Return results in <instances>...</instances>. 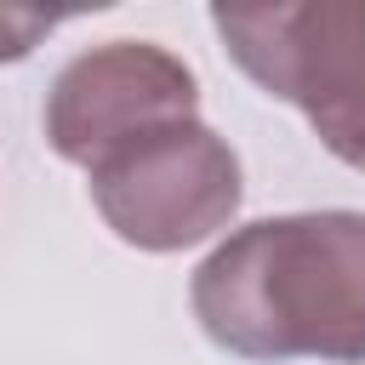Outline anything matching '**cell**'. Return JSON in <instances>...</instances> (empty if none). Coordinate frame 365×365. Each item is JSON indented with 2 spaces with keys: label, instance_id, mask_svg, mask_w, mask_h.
<instances>
[{
  "label": "cell",
  "instance_id": "3",
  "mask_svg": "<svg viewBox=\"0 0 365 365\" xmlns=\"http://www.w3.org/2000/svg\"><path fill=\"white\" fill-rule=\"evenodd\" d=\"M86 171L108 228L143 251L194 245L217 234L240 205V160L194 114L125 137Z\"/></svg>",
  "mask_w": 365,
  "mask_h": 365
},
{
  "label": "cell",
  "instance_id": "1",
  "mask_svg": "<svg viewBox=\"0 0 365 365\" xmlns=\"http://www.w3.org/2000/svg\"><path fill=\"white\" fill-rule=\"evenodd\" d=\"M194 314L240 359H365V217L302 211L240 228L200 262Z\"/></svg>",
  "mask_w": 365,
  "mask_h": 365
},
{
  "label": "cell",
  "instance_id": "5",
  "mask_svg": "<svg viewBox=\"0 0 365 365\" xmlns=\"http://www.w3.org/2000/svg\"><path fill=\"white\" fill-rule=\"evenodd\" d=\"M63 17H51V11H23V6H0V63H11V57H29L34 51V40L40 34H51Z\"/></svg>",
  "mask_w": 365,
  "mask_h": 365
},
{
  "label": "cell",
  "instance_id": "4",
  "mask_svg": "<svg viewBox=\"0 0 365 365\" xmlns=\"http://www.w3.org/2000/svg\"><path fill=\"white\" fill-rule=\"evenodd\" d=\"M194 103L200 86L171 51H160L154 40H108L57 74L46 103V137L63 160L91 165L125 137L194 114Z\"/></svg>",
  "mask_w": 365,
  "mask_h": 365
},
{
  "label": "cell",
  "instance_id": "2",
  "mask_svg": "<svg viewBox=\"0 0 365 365\" xmlns=\"http://www.w3.org/2000/svg\"><path fill=\"white\" fill-rule=\"evenodd\" d=\"M211 29L268 97L297 103L319 143L365 171V0L217 6Z\"/></svg>",
  "mask_w": 365,
  "mask_h": 365
}]
</instances>
